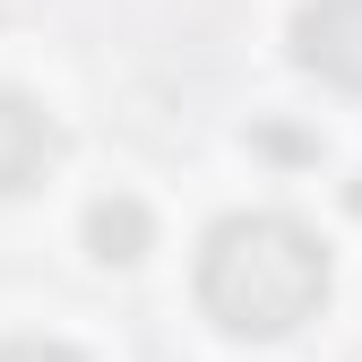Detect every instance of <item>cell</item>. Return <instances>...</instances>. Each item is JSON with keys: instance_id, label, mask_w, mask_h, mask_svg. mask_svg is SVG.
Instances as JSON below:
<instances>
[{"instance_id": "5", "label": "cell", "mask_w": 362, "mask_h": 362, "mask_svg": "<svg viewBox=\"0 0 362 362\" xmlns=\"http://www.w3.org/2000/svg\"><path fill=\"white\" fill-rule=\"evenodd\" d=\"M0 362H78V354L52 345V337H9V345H0Z\"/></svg>"}, {"instance_id": "1", "label": "cell", "mask_w": 362, "mask_h": 362, "mask_svg": "<svg viewBox=\"0 0 362 362\" xmlns=\"http://www.w3.org/2000/svg\"><path fill=\"white\" fill-rule=\"evenodd\" d=\"M199 302L224 337H293L328 302V250L276 207L224 216L199 250Z\"/></svg>"}, {"instance_id": "4", "label": "cell", "mask_w": 362, "mask_h": 362, "mask_svg": "<svg viewBox=\"0 0 362 362\" xmlns=\"http://www.w3.org/2000/svg\"><path fill=\"white\" fill-rule=\"evenodd\" d=\"M147 242H156V216L129 199V190H112V199H95V207H86V250H95L104 267L147 259Z\"/></svg>"}, {"instance_id": "2", "label": "cell", "mask_w": 362, "mask_h": 362, "mask_svg": "<svg viewBox=\"0 0 362 362\" xmlns=\"http://www.w3.org/2000/svg\"><path fill=\"white\" fill-rule=\"evenodd\" d=\"M293 52L328 86L362 95V0H310V9L293 18Z\"/></svg>"}, {"instance_id": "3", "label": "cell", "mask_w": 362, "mask_h": 362, "mask_svg": "<svg viewBox=\"0 0 362 362\" xmlns=\"http://www.w3.org/2000/svg\"><path fill=\"white\" fill-rule=\"evenodd\" d=\"M52 147H61L52 112H43L35 95H18V86H0V199H18L26 181H43Z\"/></svg>"}]
</instances>
